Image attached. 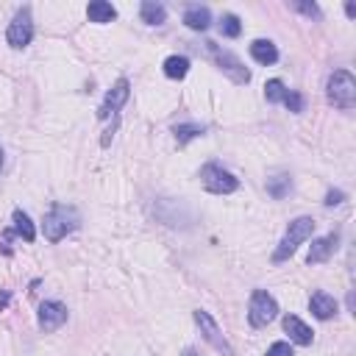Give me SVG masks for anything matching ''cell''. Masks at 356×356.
Here are the masks:
<instances>
[{
	"mask_svg": "<svg viewBox=\"0 0 356 356\" xmlns=\"http://www.w3.org/2000/svg\"><path fill=\"white\" fill-rule=\"evenodd\" d=\"M81 222V214L75 206L67 203H53L50 211L44 214V236L47 242H61L70 231H75Z\"/></svg>",
	"mask_w": 356,
	"mask_h": 356,
	"instance_id": "6da1fadb",
	"label": "cell"
},
{
	"mask_svg": "<svg viewBox=\"0 0 356 356\" xmlns=\"http://www.w3.org/2000/svg\"><path fill=\"white\" fill-rule=\"evenodd\" d=\"M312 234H314V220H312V217H295V220L286 225V234H284V239L278 242V248H275V253H273V261H275V264H278V261H286V259L298 250V245H303Z\"/></svg>",
	"mask_w": 356,
	"mask_h": 356,
	"instance_id": "7a4b0ae2",
	"label": "cell"
},
{
	"mask_svg": "<svg viewBox=\"0 0 356 356\" xmlns=\"http://www.w3.org/2000/svg\"><path fill=\"white\" fill-rule=\"evenodd\" d=\"M325 95H328V100H331L337 108H342V111L353 108V106H356V81H353V75H350L348 70H334V72L328 75Z\"/></svg>",
	"mask_w": 356,
	"mask_h": 356,
	"instance_id": "3957f363",
	"label": "cell"
},
{
	"mask_svg": "<svg viewBox=\"0 0 356 356\" xmlns=\"http://www.w3.org/2000/svg\"><path fill=\"white\" fill-rule=\"evenodd\" d=\"M206 53L211 56V61L217 64V70L225 72L234 83H248V81H250V70H248L231 50H225V47H220V44H214V42H206Z\"/></svg>",
	"mask_w": 356,
	"mask_h": 356,
	"instance_id": "277c9868",
	"label": "cell"
},
{
	"mask_svg": "<svg viewBox=\"0 0 356 356\" xmlns=\"http://www.w3.org/2000/svg\"><path fill=\"white\" fill-rule=\"evenodd\" d=\"M275 314H278L275 298H273L267 289H253L250 306H248V320H250V325H253V328H264V325H270V323L275 320Z\"/></svg>",
	"mask_w": 356,
	"mask_h": 356,
	"instance_id": "5b68a950",
	"label": "cell"
},
{
	"mask_svg": "<svg viewBox=\"0 0 356 356\" xmlns=\"http://www.w3.org/2000/svg\"><path fill=\"white\" fill-rule=\"evenodd\" d=\"M200 181H203V186H206L211 195H231V192L239 189V181L234 178V172H228L225 167H220V164H214V161L203 164Z\"/></svg>",
	"mask_w": 356,
	"mask_h": 356,
	"instance_id": "8992f818",
	"label": "cell"
},
{
	"mask_svg": "<svg viewBox=\"0 0 356 356\" xmlns=\"http://www.w3.org/2000/svg\"><path fill=\"white\" fill-rule=\"evenodd\" d=\"M31 39H33V19H31V8L28 6H22L17 14H14V19L8 22V31H6V42L11 44V47H25V44H31Z\"/></svg>",
	"mask_w": 356,
	"mask_h": 356,
	"instance_id": "52a82bcc",
	"label": "cell"
},
{
	"mask_svg": "<svg viewBox=\"0 0 356 356\" xmlns=\"http://www.w3.org/2000/svg\"><path fill=\"white\" fill-rule=\"evenodd\" d=\"M195 323H197V328H200L203 339H206V342H209L211 348H217V350H220V353H225V356H234V348L228 345V339L222 337L220 325L214 323V317H211L209 312L197 309V312H195Z\"/></svg>",
	"mask_w": 356,
	"mask_h": 356,
	"instance_id": "ba28073f",
	"label": "cell"
},
{
	"mask_svg": "<svg viewBox=\"0 0 356 356\" xmlns=\"http://www.w3.org/2000/svg\"><path fill=\"white\" fill-rule=\"evenodd\" d=\"M128 95H131V83H128V78H120V81L106 92V97H103V103H100V108H97V120H108L111 114H117V111L125 106Z\"/></svg>",
	"mask_w": 356,
	"mask_h": 356,
	"instance_id": "9c48e42d",
	"label": "cell"
},
{
	"mask_svg": "<svg viewBox=\"0 0 356 356\" xmlns=\"http://www.w3.org/2000/svg\"><path fill=\"white\" fill-rule=\"evenodd\" d=\"M67 323V306L61 303V300H44L42 306H39V328L42 331H56V328H61Z\"/></svg>",
	"mask_w": 356,
	"mask_h": 356,
	"instance_id": "30bf717a",
	"label": "cell"
},
{
	"mask_svg": "<svg viewBox=\"0 0 356 356\" xmlns=\"http://www.w3.org/2000/svg\"><path fill=\"white\" fill-rule=\"evenodd\" d=\"M337 245H339V234H337V231H331V234H325V236L314 239V242H312V248H309L306 261H309V264H323V261H328V259L334 256Z\"/></svg>",
	"mask_w": 356,
	"mask_h": 356,
	"instance_id": "8fae6325",
	"label": "cell"
},
{
	"mask_svg": "<svg viewBox=\"0 0 356 356\" xmlns=\"http://www.w3.org/2000/svg\"><path fill=\"white\" fill-rule=\"evenodd\" d=\"M284 331H286L289 339L298 342V345H312V339H314V331H312L300 317H295V314H286V317H284Z\"/></svg>",
	"mask_w": 356,
	"mask_h": 356,
	"instance_id": "7c38bea8",
	"label": "cell"
},
{
	"mask_svg": "<svg viewBox=\"0 0 356 356\" xmlns=\"http://www.w3.org/2000/svg\"><path fill=\"white\" fill-rule=\"evenodd\" d=\"M309 309L317 320H331L337 314V300L328 295V292H312L309 298Z\"/></svg>",
	"mask_w": 356,
	"mask_h": 356,
	"instance_id": "4fadbf2b",
	"label": "cell"
},
{
	"mask_svg": "<svg viewBox=\"0 0 356 356\" xmlns=\"http://www.w3.org/2000/svg\"><path fill=\"white\" fill-rule=\"evenodd\" d=\"M250 56L259 61V64H275L278 61V50H275V44L270 42V39H253L250 42Z\"/></svg>",
	"mask_w": 356,
	"mask_h": 356,
	"instance_id": "5bb4252c",
	"label": "cell"
},
{
	"mask_svg": "<svg viewBox=\"0 0 356 356\" xmlns=\"http://www.w3.org/2000/svg\"><path fill=\"white\" fill-rule=\"evenodd\" d=\"M184 22H186V28H192V31H206L209 22H211V14H209L206 6H189V8L184 11Z\"/></svg>",
	"mask_w": 356,
	"mask_h": 356,
	"instance_id": "9a60e30c",
	"label": "cell"
},
{
	"mask_svg": "<svg viewBox=\"0 0 356 356\" xmlns=\"http://www.w3.org/2000/svg\"><path fill=\"white\" fill-rule=\"evenodd\" d=\"M86 17H89V22H111L117 17V8L106 0H92L86 6Z\"/></svg>",
	"mask_w": 356,
	"mask_h": 356,
	"instance_id": "2e32d148",
	"label": "cell"
},
{
	"mask_svg": "<svg viewBox=\"0 0 356 356\" xmlns=\"http://www.w3.org/2000/svg\"><path fill=\"white\" fill-rule=\"evenodd\" d=\"M11 222H14V234H17V236H22L25 242H33V239H36V228H33L31 217H28L22 209H14Z\"/></svg>",
	"mask_w": 356,
	"mask_h": 356,
	"instance_id": "e0dca14e",
	"label": "cell"
},
{
	"mask_svg": "<svg viewBox=\"0 0 356 356\" xmlns=\"http://www.w3.org/2000/svg\"><path fill=\"white\" fill-rule=\"evenodd\" d=\"M139 14H142V22H147V25H161L167 19V8L161 3H153V0H145Z\"/></svg>",
	"mask_w": 356,
	"mask_h": 356,
	"instance_id": "ac0fdd59",
	"label": "cell"
},
{
	"mask_svg": "<svg viewBox=\"0 0 356 356\" xmlns=\"http://www.w3.org/2000/svg\"><path fill=\"white\" fill-rule=\"evenodd\" d=\"M189 72V58L186 56H167L164 58V75L172 81H181Z\"/></svg>",
	"mask_w": 356,
	"mask_h": 356,
	"instance_id": "d6986e66",
	"label": "cell"
},
{
	"mask_svg": "<svg viewBox=\"0 0 356 356\" xmlns=\"http://www.w3.org/2000/svg\"><path fill=\"white\" fill-rule=\"evenodd\" d=\"M203 125H197V122H181V125H175L172 128V134H175V139H178V145H186V142H192V139H197V136H203Z\"/></svg>",
	"mask_w": 356,
	"mask_h": 356,
	"instance_id": "ffe728a7",
	"label": "cell"
},
{
	"mask_svg": "<svg viewBox=\"0 0 356 356\" xmlns=\"http://www.w3.org/2000/svg\"><path fill=\"white\" fill-rule=\"evenodd\" d=\"M289 186H292V181H289V175H286V172H278V175L267 178V192H270L275 200H281V197L289 192Z\"/></svg>",
	"mask_w": 356,
	"mask_h": 356,
	"instance_id": "44dd1931",
	"label": "cell"
},
{
	"mask_svg": "<svg viewBox=\"0 0 356 356\" xmlns=\"http://www.w3.org/2000/svg\"><path fill=\"white\" fill-rule=\"evenodd\" d=\"M220 33L228 36V39H236V36L242 33L239 17H236V14H222V19H220Z\"/></svg>",
	"mask_w": 356,
	"mask_h": 356,
	"instance_id": "7402d4cb",
	"label": "cell"
},
{
	"mask_svg": "<svg viewBox=\"0 0 356 356\" xmlns=\"http://www.w3.org/2000/svg\"><path fill=\"white\" fill-rule=\"evenodd\" d=\"M284 95H286V86H284V81H278V78H270V81L264 83V97H267V103H281V100H284Z\"/></svg>",
	"mask_w": 356,
	"mask_h": 356,
	"instance_id": "603a6c76",
	"label": "cell"
},
{
	"mask_svg": "<svg viewBox=\"0 0 356 356\" xmlns=\"http://www.w3.org/2000/svg\"><path fill=\"white\" fill-rule=\"evenodd\" d=\"M289 111H295V114H300L303 111V106H306V100H303V95L300 92H292V89H286V95H284V100H281Z\"/></svg>",
	"mask_w": 356,
	"mask_h": 356,
	"instance_id": "cb8c5ba5",
	"label": "cell"
},
{
	"mask_svg": "<svg viewBox=\"0 0 356 356\" xmlns=\"http://www.w3.org/2000/svg\"><path fill=\"white\" fill-rule=\"evenodd\" d=\"M264 356H295V353H292V345L289 342H273Z\"/></svg>",
	"mask_w": 356,
	"mask_h": 356,
	"instance_id": "d4e9b609",
	"label": "cell"
},
{
	"mask_svg": "<svg viewBox=\"0 0 356 356\" xmlns=\"http://www.w3.org/2000/svg\"><path fill=\"white\" fill-rule=\"evenodd\" d=\"M295 8H298L300 14H306V17L320 19V8H317V3H295Z\"/></svg>",
	"mask_w": 356,
	"mask_h": 356,
	"instance_id": "484cf974",
	"label": "cell"
},
{
	"mask_svg": "<svg viewBox=\"0 0 356 356\" xmlns=\"http://www.w3.org/2000/svg\"><path fill=\"white\" fill-rule=\"evenodd\" d=\"M342 200H345V192H342V189H328L323 203H325V206H339Z\"/></svg>",
	"mask_w": 356,
	"mask_h": 356,
	"instance_id": "4316f807",
	"label": "cell"
},
{
	"mask_svg": "<svg viewBox=\"0 0 356 356\" xmlns=\"http://www.w3.org/2000/svg\"><path fill=\"white\" fill-rule=\"evenodd\" d=\"M345 14H348V17H356V6H353V3H348V6H345Z\"/></svg>",
	"mask_w": 356,
	"mask_h": 356,
	"instance_id": "83f0119b",
	"label": "cell"
},
{
	"mask_svg": "<svg viewBox=\"0 0 356 356\" xmlns=\"http://www.w3.org/2000/svg\"><path fill=\"white\" fill-rule=\"evenodd\" d=\"M6 303H8V292H0V309H6Z\"/></svg>",
	"mask_w": 356,
	"mask_h": 356,
	"instance_id": "f1b7e54d",
	"label": "cell"
},
{
	"mask_svg": "<svg viewBox=\"0 0 356 356\" xmlns=\"http://www.w3.org/2000/svg\"><path fill=\"white\" fill-rule=\"evenodd\" d=\"M181 356H200V353H197V350H195V348H186V350H184V353H181Z\"/></svg>",
	"mask_w": 356,
	"mask_h": 356,
	"instance_id": "f546056e",
	"label": "cell"
},
{
	"mask_svg": "<svg viewBox=\"0 0 356 356\" xmlns=\"http://www.w3.org/2000/svg\"><path fill=\"white\" fill-rule=\"evenodd\" d=\"M0 167H3V147H0Z\"/></svg>",
	"mask_w": 356,
	"mask_h": 356,
	"instance_id": "4dcf8cb0",
	"label": "cell"
}]
</instances>
